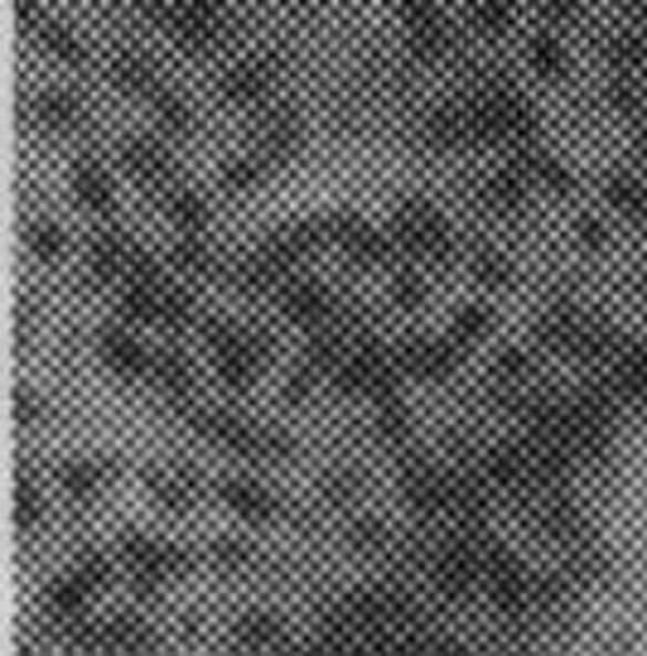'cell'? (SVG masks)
Listing matches in <instances>:
<instances>
[{
	"label": "cell",
	"instance_id": "cell-1",
	"mask_svg": "<svg viewBox=\"0 0 647 656\" xmlns=\"http://www.w3.org/2000/svg\"><path fill=\"white\" fill-rule=\"evenodd\" d=\"M169 34L179 39L184 49H204L213 44V39L228 30V15H222V0H179L175 10H169Z\"/></svg>",
	"mask_w": 647,
	"mask_h": 656
},
{
	"label": "cell",
	"instance_id": "cell-2",
	"mask_svg": "<svg viewBox=\"0 0 647 656\" xmlns=\"http://www.w3.org/2000/svg\"><path fill=\"white\" fill-rule=\"evenodd\" d=\"M271 83H275V63L271 59H242L218 77V97L232 102V106H252V102L267 97Z\"/></svg>",
	"mask_w": 647,
	"mask_h": 656
},
{
	"label": "cell",
	"instance_id": "cell-3",
	"mask_svg": "<svg viewBox=\"0 0 647 656\" xmlns=\"http://www.w3.org/2000/svg\"><path fill=\"white\" fill-rule=\"evenodd\" d=\"M122 159L140 184H165L169 179V150L155 136H126L122 140Z\"/></svg>",
	"mask_w": 647,
	"mask_h": 656
},
{
	"label": "cell",
	"instance_id": "cell-4",
	"mask_svg": "<svg viewBox=\"0 0 647 656\" xmlns=\"http://www.w3.org/2000/svg\"><path fill=\"white\" fill-rule=\"evenodd\" d=\"M426 140L435 150H459V145H469V116H465V102H445L435 106L426 116Z\"/></svg>",
	"mask_w": 647,
	"mask_h": 656
},
{
	"label": "cell",
	"instance_id": "cell-5",
	"mask_svg": "<svg viewBox=\"0 0 647 656\" xmlns=\"http://www.w3.org/2000/svg\"><path fill=\"white\" fill-rule=\"evenodd\" d=\"M73 194L77 204L92 212H112V174L97 165V159H77L73 165Z\"/></svg>",
	"mask_w": 647,
	"mask_h": 656
},
{
	"label": "cell",
	"instance_id": "cell-6",
	"mask_svg": "<svg viewBox=\"0 0 647 656\" xmlns=\"http://www.w3.org/2000/svg\"><path fill=\"white\" fill-rule=\"evenodd\" d=\"M34 116L49 131H73L77 122H83V102H77L73 92H63V87H49V92H39L34 97Z\"/></svg>",
	"mask_w": 647,
	"mask_h": 656
},
{
	"label": "cell",
	"instance_id": "cell-7",
	"mask_svg": "<svg viewBox=\"0 0 647 656\" xmlns=\"http://www.w3.org/2000/svg\"><path fill=\"white\" fill-rule=\"evenodd\" d=\"M112 77H116V83H122L126 92H136V97H150V92L160 87V73H155V63L145 59V53H136V49L116 53V59H112Z\"/></svg>",
	"mask_w": 647,
	"mask_h": 656
},
{
	"label": "cell",
	"instance_id": "cell-8",
	"mask_svg": "<svg viewBox=\"0 0 647 656\" xmlns=\"http://www.w3.org/2000/svg\"><path fill=\"white\" fill-rule=\"evenodd\" d=\"M469 20H473V30H479V34L498 39V34L512 30V20H518V0H473Z\"/></svg>",
	"mask_w": 647,
	"mask_h": 656
},
{
	"label": "cell",
	"instance_id": "cell-9",
	"mask_svg": "<svg viewBox=\"0 0 647 656\" xmlns=\"http://www.w3.org/2000/svg\"><path fill=\"white\" fill-rule=\"evenodd\" d=\"M604 198H609L614 204V212H624V218H647V189L638 179H633V174H614L609 184H604Z\"/></svg>",
	"mask_w": 647,
	"mask_h": 656
},
{
	"label": "cell",
	"instance_id": "cell-10",
	"mask_svg": "<svg viewBox=\"0 0 647 656\" xmlns=\"http://www.w3.org/2000/svg\"><path fill=\"white\" fill-rule=\"evenodd\" d=\"M604 59H609V69L618 73H638L647 63V39L643 34H614L604 39Z\"/></svg>",
	"mask_w": 647,
	"mask_h": 656
},
{
	"label": "cell",
	"instance_id": "cell-11",
	"mask_svg": "<svg viewBox=\"0 0 647 656\" xmlns=\"http://www.w3.org/2000/svg\"><path fill=\"white\" fill-rule=\"evenodd\" d=\"M145 102L155 106V116H160V126H165V131H189V126H194V112L184 106V97H179V92L169 87V83H160Z\"/></svg>",
	"mask_w": 647,
	"mask_h": 656
},
{
	"label": "cell",
	"instance_id": "cell-12",
	"mask_svg": "<svg viewBox=\"0 0 647 656\" xmlns=\"http://www.w3.org/2000/svg\"><path fill=\"white\" fill-rule=\"evenodd\" d=\"M34 34H39V44H44L49 53H54L59 63H73V69H77V63H83V39H77L73 30H63L59 20H44Z\"/></svg>",
	"mask_w": 647,
	"mask_h": 656
},
{
	"label": "cell",
	"instance_id": "cell-13",
	"mask_svg": "<svg viewBox=\"0 0 647 656\" xmlns=\"http://www.w3.org/2000/svg\"><path fill=\"white\" fill-rule=\"evenodd\" d=\"M561 39L551 34V30H536L532 34V44H526V63H532V73L536 77H561Z\"/></svg>",
	"mask_w": 647,
	"mask_h": 656
},
{
	"label": "cell",
	"instance_id": "cell-14",
	"mask_svg": "<svg viewBox=\"0 0 647 656\" xmlns=\"http://www.w3.org/2000/svg\"><path fill=\"white\" fill-rule=\"evenodd\" d=\"M295 145H300V126L290 122V116H275V122H267V131H261V159H285V155H295Z\"/></svg>",
	"mask_w": 647,
	"mask_h": 656
},
{
	"label": "cell",
	"instance_id": "cell-15",
	"mask_svg": "<svg viewBox=\"0 0 647 656\" xmlns=\"http://www.w3.org/2000/svg\"><path fill=\"white\" fill-rule=\"evenodd\" d=\"M522 194H526V184H522V174L518 169H498V174H488V184H483V198L493 208H518L522 204Z\"/></svg>",
	"mask_w": 647,
	"mask_h": 656
},
{
	"label": "cell",
	"instance_id": "cell-16",
	"mask_svg": "<svg viewBox=\"0 0 647 656\" xmlns=\"http://www.w3.org/2000/svg\"><path fill=\"white\" fill-rule=\"evenodd\" d=\"M169 218H175V227H184V232L204 227V222H208V204H204V194L179 189L175 198H169Z\"/></svg>",
	"mask_w": 647,
	"mask_h": 656
},
{
	"label": "cell",
	"instance_id": "cell-17",
	"mask_svg": "<svg viewBox=\"0 0 647 656\" xmlns=\"http://www.w3.org/2000/svg\"><path fill=\"white\" fill-rule=\"evenodd\" d=\"M401 20L406 30H430V24H445V0H401Z\"/></svg>",
	"mask_w": 647,
	"mask_h": 656
},
{
	"label": "cell",
	"instance_id": "cell-18",
	"mask_svg": "<svg viewBox=\"0 0 647 656\" xmlns=\"http://www.w3.org/2000/svg\"><path fill=\"white\" fill-rule=\"evenodd\" d=\"M445 49H450V24H430V30H416L411 34V53H416L420 63H435Z\"/></svg>",
	"mask_w": 647,
	"mask_h": 656
},
{
	"label": "cell",
	"instance_id": "cell-19",
	"mask_svg": "<svg viewBox=\"0 0 647 656\" xmlns=\"http://www.w3.org/2000/svg\"><path fill=\"white\" fill-rule=\"evenodd\" d=\"M261 169H267V159H228L222 165V189H252V184L261 179Z\"/></svg>",
	"mask_w": 647,
	"mask_h": 656
},
{
	"label": "cell",
	"instance_id": "cell-20",
	"mask_svg": "<svg viewBox=\"0 0 647 656\" xmlns=\"http://www.w3.org/2000/svg\"><path fill=\"white\" fill-rule=\"evenodd\" d=\"M30 247H34L44 261H54L59 251H63V232H59L54 222H30Z\"/></svg>",
	"mask_w": 647,
	"mask_h": 656
},
{
	"label": "cell",
	"instance_id": "cell-21",
	"mask_svg": "<svg viewBox=\"0 0 647 656\" xmlns=\"http://www.w3.org/2000/svg\"><path fill=\"white\" fill-rule=\"evenodd\" d=\"M92 261H97V271L107 275L116 261H122V237H97V242H92Z\"/></svg>",
	"mask_w": 647,
	"mask_h": 656
},
{
	"label": "cell",
	"instance_id": "cell-22",
	"mask_svg": "<svg viewBox=\"0 0 647 656\" xmlns=\"http://www.w3.org/2000/svg\"><path fill=\"white\" fill-rule=\"evenodd\" d=\"M618 10H624V20L633 24V34L647 39V0H618Z\"/></svg>",
	"mask_w": 647,
	"mask_h": 656
},
{
	"label": "cell",
	"instance_id": "cell-23",
	"mask_svg": "<svg viewBox=\"0 0 647 656\" xmlns=\"http://www.w3.org/2000/svg\"><path fill=\"white\" fill-rule=\"evenodd\" d=\"M609 106H618V112H638V92H633L628 83H614L609 87Z\"/></svg>",
	"mask_w": 647,
	"mask_h": 656
},
{
	"label": "cell",
	"instance_id": "cell-24",
	"mask_svg": "<svg viewBox=\"0 0 647 656\" xmlns=\"http://www.w3.org/2000/svg\"><path fill=\"white\" fill-rule=\"evenodd\" d=\"M479 275H483V280H508V261L488 251V257H479Z\"/></svg>",
	"mask_w": 647,
	"mask_h": 656
},
{
	"label": "cell",
	"instance_id": "cell-25",
	"mask_svg": "<svg viewBox=\"0 0 647 656\" xmlns=\"http://www.w3.org/2000/svg\"><path fill=\"white\" fill-rule=\"evenodd\" d=\"M565 15H575V0H546V20L561 24Z\"/></svg>",
	"mask_w": 647,
	"mask_h": 656
},
{
	"label": "cell",
	"instance_id": "cell-26",
	"mask_svg": "<svg viewBox=\"0 0 647 656\" xmlns=\"http://www.w3.org/2000/svg\"><path fill=\"white\" fill-rule=\"evenodd\" d=\"M175 261H179V265H204V247H198V242H184V247L175 251Z\"/></svg>",
	"mask_w": 647,
	"mask_h": 656
},
{
	"label": "cell",
	"instance_id": "cell-27",
	"mask_svg": "<svg viewBox=\"0 0 647 656\" xmlns=\"http://www.w3.org/2000/svg\"><path fill=\"white\" fill-rule=\"evenodd\" d=\"M580 237H585V242H599V222L585 218V222H580Z\"/></svg>",
	"mask_w": 647,
	"mask_h": 656
},
{
	"label": "cell",
	"instance_id": "cell-28",
	"mask_svg": "<svg viewBox=\"0 0 647 656\" xmlns=\"http://www.w3.org/2000/svg\"><path fill=\"white\" fill-rule=\"evenodd\" d=\"M638 155H647V126L638 131Z\"/></svg>",
	"mask_w": 647,
	"mask_h": 656
}]
</instances>
